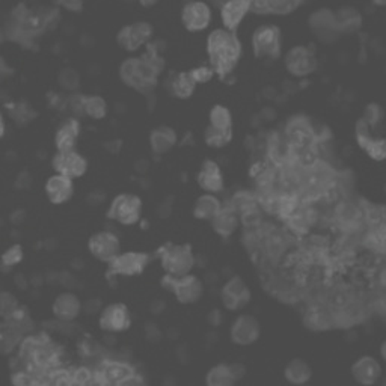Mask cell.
<instances>
[{"label": "cell", "mask_w": 386, "mask_h": 386, "mask_svg": "<svg viewBox=\"0 0 386 386\" xmlns=\"http://www.w3.org/2000/svg\"><path fill=\"white\" fill-rule=\"evenodd\" d=\"M207 53L215 74L225 77L239 64L242 44L237 36L227 29H216L207 38Z\"/></svg>", "instance_id": "1"}, {"label": "cell", "mask_w": 386, "mask_h": 386, "mask_svg": "<svg viewBox=\"0 0 386 386\" xmlns=\"http://www.w3.org/2000/svg\"><path fill=\"white\" fill-rule=\"evenodd\" d=\"M156 60V56L126 59L119 68L121 80L138 92H151L156 88L161 70V65H157Z\"/></svg>", "instance_id": "2"}, {"label": "cell", "mask_w": 386, "mask_h": 386, "mask_svg": "<svg viewBox=\"0 0 386 386\" xmlns=\"http://www.w3.org/2000/svg\"><path fill=\"white\" fill-rule=\"evenodd\" d=\"M160 263L166 275L183 277L193 270L195 255L189 243L186 245H166L160 251Z\"/></svg>", "instance_id": "3"}, {"label": "cell", "mask_w": 386, "mask_h": 386, "mask_svg": "<svg viewBox=\"0 0 386 386\" xmlns=\"http://www.w3.org/2000/svg\"><path fill=\"white\" fill-rule=\"evenodd\" d=\"M161 285L168 291H172L173 296L177 297V301L183 305L196 304L204 296V284L196 275H192V272L183 277L165 275Z\"/></svg>", "instance_id": "4"}, {"label": "cell", "mask_w": 386, "mask_h": 386, "mask_svg": "<svg viewBox=\"0 0 386 386\" xmlns=\"http://www.w3.org/2000/svg\"><path fill=\"white\" fill-rule=\"evenodd\" d=\"M142 216V201L139 196L132 193H122L118 195L114 201H112L107 218L112 220H117L121 225H134L141 220Z\"/></svg>", "instance_id": "5"}, {"label": "cell", "mask_w": 386, "mask_h": 386, "mask_svg": "<svg viewBox=\"0 0 386 386\" xmlns=\"http://www.w3.org/2000/svg\"><path fill=\"white\" fill-rule=\"evenodd\" d=\"M281 29L273 24L259 26L252 35V50L258 59H278L281 55Z\"/></svg>", "instance_id": "6"}, {"label": "cell", "mask_w": 386, "mask_h": 386, "mask_svg": "<svg viewBox=\"0 0 386 386\" xmlns=\"http://www.w3.org/2000/svg\"><path fill=\"white\" fill-rule=\"evenodd\" d=\"M220 301L228 311L237 313V311H242L252 301V293L240 277H232L223 284L220 290Z\"/></svg>", "instance_id": "7"}, {"label": "cell", "mask_w": 386, "mask_h": 386, "mask_svg": "<svg viewBox=\"0 0 386 386\" xmlns=\"http://www.w3.org/2000/svg\"><path fill=\"white\" fill-rule=\"evenodd\" d=\"M285 68L294 77H306L316 73V53L306 45H296L285 56Z\"/></svg>", "instance_id": "8"}, {"label": "cell", "mask_w": 386, "mask_h": 386, "mask_svg": "<svg viewBox=\"0 0 386 386\" xmlns=\"http://www.w3.org/2000/svg\"><path fill=\"white\" fill-rule=\"evenodd\" d=\"M261 337V325L255 316L240 314L232 321L230 329V338L235 345H251Z\"/></svg>", "instance_id": "9"}, {"label": "cell", "mask_w": 386, "mask_h": 386, "mask_svg": "<svg viewBox=\"0 0 386 386\" xmlns=\"http://www.w3.org/2000/svg\"><path fill=\"white\" fill-rule=\"evenodd\" d=\"M149 257L145 252H124L118 254L109 263V275L136 277L146 269Z\"/></svg>", "instance_id": "10"}, {"label": "cell", "mask_w": 386, "mask_h": 386, "mask_svg": "<svg viewBox=\"0 0 386 386\" xmlns=\"http://www.w3.org/2000/svg\"><path fill=\"white\" fill-rule=\"evenodd\" d=\"M153 26L146 21H138L129 24V26H124L118 32V44L127 50V52H136L142 45H145L149 40L153 38Z\"/></svg>", "instance_id": "11"}, {"label": "cell", "mask_w": 386, "mask_h": 386, "mask_svg": "<svg viewBox=\"0 0 386 386\" xmlns=\"http://www.w3.org/2000/svg\"><path fill=\"white\" fill-rule=\"evenodd\" d=\"M98 323L106 332H124L132 326V314L124 304H110L102 311Z\"/></svg>", "instance_id": "12"}, {"label": "cell", "mask_w": 386, "mask_h": 386, "mask_svg": "<svg viewBox=\"0 0 386 386\" xmlns=\"http://www.w3.org/2000/svg\"><path fill=\"white\" fill-rule=\"evenodd\" d=\"M90 252L103 263H110L121 252V242L118 235L110 231H100L88 242Z\"/></svg>", "instance_id": "13"}, {"label": "cell", "mask_w": 386, "mask_h": 386, "mask_svg": "<svg viewBox=\"0 0 386 386\" xmlns=\"http://www.w3.org/2000/svg\"><path fill=\"white\" fill-rule=\"evenodd\" d=\"M53 169L56 173L65 176L71 180L80 178L88 171V161L79 154L76 149H70V151H58L53 159Z\"/></svg>", "instance_id": "14"}, {"label": "cell", "mask_w": 386, "mask_h": 386, "mask_svg": "<svg viewBox=\"0 0 386 386\" xmlns=\"http://www.w3.org/2000/svg\"><path fill=\"white\" fill-rule=\"evenodd\" d=\"M181 21L189 32L205 31L211 23V9L205 2H189L183 8Z\"/></svg>", "instance_id": "15"}, {"label": "cell", "mask_w": 386, "mask_h": 386, "mask_svg": "<svg viewBox=\"0 0 386 386\" xmlns=\"http://www.w3.org/2000/svg\"><path fill=\"white\" fill-rule=\"evenodd\" d=\"M356 141L359 146L364 149V151L376 161H382L386 157V144L383 138H376L371 133V127L368 122L363 118L359 119L356 124Z\"/></svg>", "instance_id": "16"}, {"label": "cell", "mask_w": 386, "mask_h": 386, "mask_svg": "<svg viewBox=\"0 0 386 386\" xmlns=\"http://www.w3.org/2000/svg\"><path fill=\"white\" fill-rule=\"evenodd\" d=\"M350 372L356 383L363 386H372L379 382L382 376V365L376 358L360 356L353 363Z\"/></svg>", "instance_id": "17"}, {"label": "cell", "mask_w": 386, "mask_h": 386, "mask_svg": "<svg viewBox=\"0 0 386 386\" xmlns=\"http://www.w3.org/2000/svg\"><path fill=\"white\" fill-rule=\"evenodd\" d=\"M198 186L207 193H219L223 191V173L220 166L213 160H205L196 176Z\"/></svg>", "instance_id": "18"}, {"label": "cell", "mask_w": 386, "mask_h": 386, "mask_svg": "<svg viewBox=\"0 0 386 386\" xmlns=\"http://www.w3.org/2000/svg\"><path fill=\"white\" fill-rule=\"evenodd\" d=\"M245 368L239 364H219L207 371L205 383L208 386H232L243 377Z\"/></svg>", "instance_id": "19"}, {"label": "cell", "mask_w": 386, "mask_h": 386, "mask_svg": "<svg viewBox=\"0 0 386 386\" xmlns=\"http://www.w3.org/2000/svg\"><path fill=\"white\" fill-rule=\"evenodd\" d=\"M73 193H74L73 180L65 176L55 173L53 177H50L45 181V195L52 204L56 205L65 204L67 201H70Z\"/></svg>", "instance_id": "20"}, {"label": "cell", "mask_w": 386, "mask_h": 386, "mask_svg": "<svg viewBox=\"0 0 386 386\" xmlns=\"http://www.w3.org/2000/svg\"><path fill=\"white\" fill-rule=\"evenodd\" d=\"M251 9V4H249V0H228V2L223 4L220 16H222V23L223 26H225L227 31H235L240 23L243 21V18L246 17V14Z\"/></svg>", "instance_id": "21"}, {"label": "cell", "mask_w": 386, "mask_h": 386, "mask_svg": "<svg viewBox=\"0 0 386 386\" xmlns=\"http://www.w3.org/2000/svg\"><path fill=\"white\" fill-rule=\"evenodd\" d=\"M82 311L80 299L73 293H62L53 302V314L62 321L76 320Z\"/></svg>", "instance_id": "22"}, {"label": "cell", "mask_w": 386, "mask_h": 386, "mask_svg": "<svg viewBox=\"0 0 386 386\" xmlns=\"http://www.w3.org/2000/svg\"><path fill=\"white\" fill-rule=\"evenodd\" d=\"M177 133L172 127L168 126H160L154 129L149 134V145L154 154H166L171 149L177 145Z\"/></svg>", "instance_id": "23"}, {"label": "cell", "mask_w": 386, "mask_h": 386, "mask_svg": "<svg viewBox=\"0 0 386 386\" xmlns=\"http://www.w3.org/2000/svg\"><path fill=\"white\" fill-rule=\"evenodd\" d=\"M284 377L290 385H305L313 377V368L302 358H293L284 368Z\"/></svg>", "instance_id": "24"}, {"label": "cell", "mask_w": 386, "mask_h": 386, "mask_svg": "<svg viewBox=\"0 0 386 386\" xmlns=\"http://www.w3.org/2000/svg\"><path fill=\"white\" fill-rule=\"evenodd\" d=\"M220 210H222L220 199L215 193H204L195 201L193 216L198 220L211 222Z\"/></svg>", "instance_id": "25"}, {"label": "cell", "mask_w": 386, "mask_h": 386, "mask_svg": "<svg viewBox=\"0 0 386 386\" xmlns=\"http://www.w3.org/2000/svg\"><path fill=\"white\" fill-rule=\"evenodd\" d=\"M79 133H80L79 121L68 119L67 122L62 124L55 138L58 151H70V149H74L79 139Z\"/></svg>", "instance_id": "26"}, {"label": "cell", "mask_w": 386, "mask_h": 386, "mask_svg": "<svg viewBox=\"0 0 386 386\" xmlns=\"http://www.w3.org/2000/svg\"><path fill=\"white\" fill-rule=\"evenodd\" d=\"M100 376L103 377L104 383H117V385H127V383H134L133 377L134 375L132 370L124 365V364H117V363H109L103 365L102 371H100Z\"/></svg>", "instance_id": "27"}, {"label": "cell", "mask_w": 386, "mask_h": 386, "mask_svg": "<svg viewBox=\"0 0 386 386\" xmlns=\"http://www.w3.org/2000/svg\"><path fill=\"white\" fill-rule=\"evenodd\" d=\"M211 225H213L215 232L219 234L220 237H230L239 227V218L234 211L222 207V210L211 220Z\"/></svg>", "instance_id": "28"}, {"label": "cell", "mask_w": 386, "mask_h": 386, "mask_svg": "<svg viewBox=\"0 0 386 386\" xmlns=\"http://www.w3.org/2000/svg\"><path fill=\"white\" fill-rule=\"evenodd\" d=\"M196 91V82L191 76L189 71L178 73L173 80L171 82V92L173 97L180 100H188L191 98Z\"/></svg>", "instance_id": "29"}, {"label": "cell", "mask_w": 386, "mask_h": 386, "mask_svg": "<svg viewBox=\"0 0 386 386\" xmlns=\"http://www.w3.org/2000/svg\"><path fill=\"white\" fill-rule=\"evenodd\" d=\"M80 106L85 114L92 119H103L107 115V103L103 97L98 95L83 97Z\"/></svg>", "instance_id": "30"}, {"label": "cell", "mask_w": 386, "mask_h": 386, "mask_svg": "<svg viewBox=\"0 0 386 386\" xmlns=\"http://www.w3.org/2000/svg\"><path fill=\"white\" fill-rule=\"evenodd\" d=\"M204 141L210 148H223L232 141V129H215L208 126L204 133Z\"/></svg>", "instance_id": "31"}, {"label": "cell", "mask_w": 386, "mask_h": 386, "mask_svg": "<svg viewBox=\"0 0 386 386\" xmlns=\"http://www.w3.org/2000/svg\"><path fill=\"white\" fill-rule=\"evenodd\" d=\"M210 126L215 129H232V114L223 104H216L210 110Z\"/></svg>", "instance_id": "32"}, {"label": "cell", "mask_w": 386, "mask_h": 386, "mask_svg": "<svg viewBox=\"0 0 386 386\" xmlns=\"http://www.w3.org/2000/svg\"><path fill=\"white\" fill-rule=\"evenodd\" d=\"M335 17V26H337V31H344V32H352L359 28L360 17L355 9L345 8L340 11Z\"/></svg>", "instance_id": "33"}, {"label": "cell", "mask_w": 386, "mask_h": 386, "mask_svg": "<svg viewBox=\"0 0 386 386\" xmlns=\"http://www.w3.org/2000/svg\"><path fill=\"white\" fill-rule=\"evenodd\" d=\"M17 309H18V305L16 302V299L12 297V294L0 293V316L12 318L17 314Z\"/></svg>", "instance_id": "34"}, {"label": "cell", "mask_w": 386, "mask_h": 386, "mask_svg": "<svg viewBox=\"0 0 386 386\" xmlns=\"http://www.w3.org/2000/svg\"><path fill=\"white\" fill-rule=\"evenodd\" d=\"M299 0H266L267 11L275 12V14H287L296 8Z\"/></svg>", "instance_id": "35"}, {"label": "cell", "mask_w": 386, "mask_h": 386, "mask_svg": "<svg viewBox=\"0 0 386 386\" xmlns=\"http://www.w3.org/2000/svg\"><path fill=\"white\" fill-rule=\"evenodd\" d=\"M17 331L12 326H6L5 329L0 331V348H2L4 352L11 350L17 343Z\"/></svg>", "instance_id": "36"}, {"label": "cell", "mask_w": 386, "mask_h": 386, "mask_svg": "<svg viewBox=\"0 0 386 386\" xmlns=\"http://www.w3.org/2000/svg\"><path fill=\"white\" fill-rule=\"evenodd\" d=\"M193 80L198 83H208L215 76V70L211 67H196L189 71Z\"/></svg>", "instance_id": "37"}, {"label": "cell", "mask_w": 386, "mask_h": 386, "mask_svg": "<svg viewBox=\"0 0 386 386\" xmlns=\"http://www.w3.org/2000/svg\"><path fill=\"white\" fill-rule=\"evenodd\" d=\"M21 259H23V251H21L20 246H12L2 257V261H4L5 266H16L20 263Z\"/></svg>", "instance_id": "38"}, {"label": "cell", "mask_w": 386, "mask_h": 386, "mask_svg": "<svg viewBox=\"0 0 386 386\" xmlns=\"http://www.w3.org/2000/svg\"><path fill=\"white\" fill-rule=\"evenodd\" d=\"M59 4L73 12L82 9V0H59Z\"/></svg>", "instance_id": "39"}, {"label": "cell", "mask_w": 386, "mask_h": 386, "mask_svg": "<svg viewBox=\"0 0 386 386\" xmlns=\"http://www.w3.org/2000/svg\"><path fill=\"white\" fill-rule=\"evenodd\" d=\"M5 134V122H4V117L0 114V138H4Z\"/></svg>", "instance_id": "40"}, {"label": "cell", "mask_w": 386, "mask_h": 386, "mask_svg": "<svg viewBox=\"0 0 386 386\" xmlns=\"http://www.w3.org/2000/svg\"><path fill=\"white\" fill-rule=\"evenodd\" d=\"M139 2H141L144 6H151V5H154V4L157 2V0H139Z\"/></svg>", "instance_id": "41"}, {"label": "cell", "mask_w": 386, "mask_h": 386, "mask_svg": "<svg viewBox=\"0 0 386 386\" xmlns=\"http://www.w3.org/2000/svg\"><path fill=\"white\" fill-rule=\"evenodd\" d=\"M377 6H385L386 5V0H372Z\"/></svg>", "instance_id": "42"}]
</instances>
